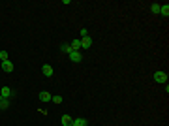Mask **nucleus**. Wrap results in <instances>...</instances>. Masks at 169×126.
Masks as SVG:
<instances>
[{"instance_id":"20e7f679","label":"nucleus","mask_w":169,"mask_h":126,"mask_svg":"<svg viewBox=\"0 0 169 126\" xmlns=\"http://www.w3.org/2000/svg\"><path fill=\"white\" fill-rule=\"evenodd\" d=\"M90 45H92V38H90V36L81 38V49H88Z\"/></svg>"},{"instance_id":"9d476101","label":"nucleus","mask_w":169,"mask_h":126,"mask_svg":"<svg viewBox=\"0 0 169 126\" xmlns=\"http://www.w3.org/2000/svg\"><path fill=\"white\" fill-rule=\"evenodd\" d=\"M160 13H162L164 17L169 15V4H162V6H160Z\"/></svg>"},{"instance_id":"7ed1b4c3","label":"nucleus","mask_w":169,"mask_h":126,"mask_svg":"<svg viewBox=\"0 0 169 126\" xmlns=\"http://www.w3.org/2000/svg\"><path fill=\"white\" fill-rule=\"evenodd\" d=\"M41 74H43L45 77H53V74H55V70H53V66H49V64H45V66H41Z\"/></svg>"},{"instance_id":"0eeeda50","label":"nucleus","mask_w":169,"mask_h":126,"mask_svg":"<svg viewBox=\"0 0 169 126\" xmlns=\"http://www.w3.org/2000/svg\"><path fill=\"white\" fill-rule=\"evenodd\" d=\"M38 96H40V100H41V102H45V104H47V102H51V98H53V96L47 92V90H43V92H40Z\"/></svg>"},{"instance_id":"dca6fc26","label":"nucleus","mask_w":169,"mask_h":126,"mask_svg":"<svg viewBox=\"0 0 169 126\" xmlns=\"http://www.w3.org/2000/svg\"><path fill=\"white\" fill-rule=\"evenodd\" d=\"M51 100L55 102V104H62V96H53Z\"/></svg>"},{"instance_id":"f3484780","label":"nucleus","mask_w":169,"mask_h":126,"mask_svg":"<svg viewBox=\"0 0 169 126\" xmlns=\"http://www.w3.org/2000/svg\"><path fill=\"white\" fill-rule=\"evenodd\" d=\"M79 34H81V38H85V36H88V30H86V28H83Z\"/></svg>"},{"instance_id":"f257e3e1","label":"nucleus","mask_w":169,"mask_h":126,"mask_svg":"<svg viewBox=\"0 0 169 126\" xmlns=\"http://www.w3.org/2000/svg\"><path fill=\"white\" fill-rule=\"evenodd\" d=\"M154 81L156 83H167V74L165 72H156L154 74Z\"/></svg>"},{"instance_id":"f03ea898","label":"nucleus","mask_w":169,"mask_h":126,"mask_svg":"<svg viewBox=\"0 0 169 126\" xmlns=\"http://www.w3.org/2000/svg\"><path fill=\"white\" fill-rule=\"evenodd\" d=\"M68 56L72 59V62H81V60H83V55H81V51H72Z\"/></svg>"},{"instance_id":"6e6552de","label":"nucleus","mask_w":169,"mask_h":126,"mask_svg":"<svg viewBox=\"0 0 169 126\" xmlns=\"http://www.w3.org/2000/svg\"><path fill=\"white\" fill-rule=\"evenodd\" d=\"M72 121H73V119H72L70 115H64V117L60 119V124H62V126H72Z\"/></svg>"},{"instance_id":"ddd939ff","label":"nucleus","mask_w":169,"mask_h":126,"mask_svg":"<svg viewBox=\"0 0 169 126\" xmlns=\"http://www.w3.org/2000/svg\"><path fill=\"white\" fill-rule=\"evenodd\" d=\"M8 107H9V100L0 98V109H8Z\"/></svg>"},{"instance_id":"2eb2a0df","label":"nucleus","mask_w":169,"mask_h":126,"mask_svg":"<svg viewBox=\"0 0 169 126\" xmlns=\"http://www.w3.org/2000/svg\"><path fill=\"white\" fill-rule=\"evenodd\" d=\"M0 60H2V62L8 60V53H6V51H0Z\"/></svg>"},{"instance_id":"4468645a","label":"nucleus","mask_w":169,"mask_h":126,"mask_svg":"<svg viewBox=\"0 0 169 126\" xmlns=\"http://www.w3.org/2000/svg\"><path fill=\"white\" fill-rule=\"evenodd\" d=\"M160 6H162V4H156V2L150 4V11H152V13H160Z\"/></svg>"},{"instance_id":"39448f33","label":"nucleus","mask_w":169,"mask_h":126,"mask_svg":"<svg viewBox=\"0 0 169 126\" xmlns=\"http://www.w3.org/2000/svg\"><path fill=\"white\" fill-rule=\"evenodd\" d=\"M9 96H11V88H9V87H4L2 90H0V98L9 100Z\"/></svg>"},{"instance_id":"1a4fd4ad","label":"nucleus","mask_w":169,"mask_h":126,"mask_svg":"<svg viewBox=\"0 0 169 126\" xmlns=\"http://www.w3.org/2000/svg\"><path fill=\"white\" fill-rule=\"evenodd\" d=\"M86 119H73L72 121V126H86Z\"/></svg>"},{"instance_id":"423d86ee","label":"nucleus","mask_w":169,"mask_h":126,"mask_svg":"<svg viewBox=\"0 0 169 126\" xmlns=\"http://www.w3.org/2000/svg\"><path fill=\"white\" fill-rule=\"evenodd\" d=\"M0 66H2V70H4V72H8V74H9V72H13V64H11L9 60H4Z\"/></svg>"},{"instance_id":"f8f14e48","label":"nucleus","mask_w":169,"mask_h":126,"mask_svg":"<svg viewBox=\"0 0 169 126\" xmlns=\"http://www.w3.org/2000/svg\"><path fill=\"white\" fill-rule=\"evenodd\" d=\"M70 45H72V49H73V51H79V49H81V40H73Z\"/></svg>"},{"instance_id":"9b49d317","label":"nucleus","mask_w":169,"mask_h":126,"mask_svg":"<svg viewBox=\"0 0 169 126\" xmlns=\"http://www.w3.org/2000/svg\"><path fill=\"white\" fill-rule=\"evenodd\" d=\"M60 51H62V53H66V55H70L73 49H72V45H70V43H64L62 47H60Z\"/></svg>"}]
</instances>
